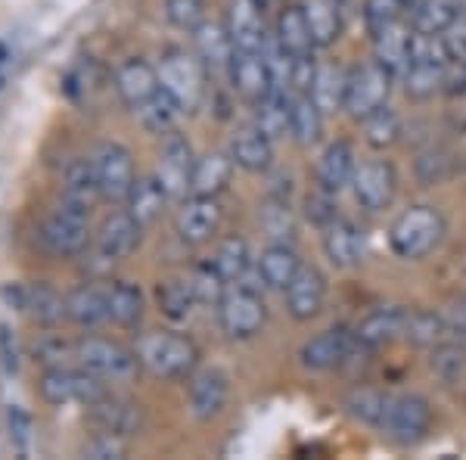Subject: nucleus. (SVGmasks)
<instances>
[{"label":"nucleus","mask_w":466,"mask_h":460,"mask_svg":"<svg viewBox=\"0 0 466 460\" xmlns=\"http://www.w3.org/2000/svg\"><path fill=\"white\" fill-rule=\"evenodd\" d=\"M187 281H190L193 292H197L199 305H218V302L224 299V292H228V281H224V277L212 268V261L193 268V274L187 277Z\"/></svg>","instance_id":"49530a36"},{"label":"nucleus","mask_w":466,"mask_h":460,"mask_svg":"<svg viewBox=\"0 0 466 460\" xmlns=\"http://www.w3.org/2000/svg\"><path fill=\"white\" fill-rule=\"evenodd\" d=\"M461 13V0H426L410 16V22L420 35H441Z\"/></svg>","instance_id":"37998d69"},{"label":"nucleus","mask_w":466,"mask_h":460,"mask_svg":"<svg viewBox=\"0 0 466 460\" xmlns=\"http://www.w3.org/2000/svg\"><path fill=\"white\" fill-rule=\"evenodd\" d=\"M193 47H197V56L206 63L208 72H230V63L237 56V44H233L224 22H202L193 32Z\"/></svg>","instance_id":"5701e85b"},{"label":"nucleus","mask_w":466,"mask_h":460,"mask_svg":"<svg viewBox=\"0 0 466 460\" xmlns=\"http://www.w3.org/2000/svg\"><path fill=\"white\" fill-rule=\"evenodd\" d=\"M156 72H159L162 90H168L184 112H197L206 103L208 69L197 56V50L193 54H187V50H168L162 56V63L156 66Z\"/></svg>","instance_id":"7ed1b4c3"},{"label":"nucleus","mask_w":466,"mask_h":460,"mask_svg":"<svg viewBox=\"0 0 466 460\" xmlns=\"http://www.w3.org/2000/svg\"><path fill=\"white\" fill-rule=\"evenodd\" d=\"M22 312H25L28 318H35L37 323H44V327H54V323L66 318V299L56 296L47 283H28L25 308H22Z\"/></svg>","instance_id":"ea45409f"},{"label":"nucleus","mask_w":466,"mask_h":460,"mask_svg":"<svg viewBox=\"0 0 466 460\" xmlns=\"http://www.w3.org/2000/svg\"><path fill=\"white\" fill-rule=\"evenodd\" d=\"M466 367V352L461 345H445L439 342L435 345V354H432V371L441 376V380H457Z\"/></svg>","instance_id":"603ef678"},{"label":"nucleus","mask_w":466,"mask_h":460,"mask_svg":"<svg viewBox=\"0 0 466 460\" xmlns=\"http://www.w3.org/2000/svg\"><path fill=\"white\" fill-rule=\"evenodd\" d=\"M25 286L28 283H4L0 286V302L13 312H22L25 308Z\"/></svg>","instance_id":"052dcab7"},{"label":"nucleus","mask_w":466,"mask_h":460,"mask_svg":"<svg viewBox=\"0 0 466 460\" xmlns=\"http://www.w3.org/2000/svg\"><path fill=\"white\" fill-rule=\"evenodd\" d=\"M274 41L280 44L283 50L292 56V59H308L314 56V37H311V28H308L305 22V13L302 6H283L280 13H277V28H274Z\"/></svg>","instance_id":"a878e982"},{"label":"nucleus","mask_w":466,"mask_h":460,"mask_svg":"<svg viewBox=\"0 0 466 460\" xmlns=\"http://www.w3.org/2000/svg\"><path fill=\"white\" fill-rule=\"evenodd\" d=\"M408 314H410L408 308H377V312H370L355 330L358 345H364V349H380V345H389V342H395V339H404Z\"/></svg>","instance_id":"b1692460"},{"label":"nucleus","mask_w":466,"mask_h":460,"mask_svg":"<svg viewBox=\"0 0 466 460\" xmlns=\"http://www.w3.org/2000/svg\"><path fill=\"white\" fill-rule=\"evenodd\" d=\"M333 196L336 193H327V190H320L318 187V193H311L308 196V218H311L314 224L323 230V228H329V224L336 221V202H333Z\"/></svg>","instance_id":"864d4df0"},{"label":"nucleus","mask_w":466,"mask_h":460,"mask_svg":"<svg viewBox=\"0 0 466 460\" xmlns=\"http://www.w3.org/2000/svg\"><path fill=\"white\" fill-rule=\"evenodd\" d=\"M75 358L85 371L96 373L100 380L106 383H125L131 380L134 371H137V354L131 349L118 342H109V339H100V336H90V339H81L78 349H75Z\"/></svg>","instance_id":"6e6552de"},{"label":"nucleus","mask_w":466,"mask_h":460,"mask_svg":"<svg viewBox=\"0 0 466 460\" xmlns=\"http://www.w3.org/2000/svg\"><path fill=\"white\" fill-rule=\"evenodd\" d=\"M441 44H445L451 63L466 59V13H461V16H457L445 32H441Z\"/></svg>","instance_id":"5fc2aeb1"},{"label":"nucleus","mask_w":466,"mask_h":460,"mask_svg":"<svg viewBox=\"0 0 466 460\" xmlns=\"http://www.w3.org/2000/svg\"><path fill=\"white\" fill-rule=\"evenodd\" d=\"M457 330L466 333V302H463V305H457Z\"/></svg>","instance_id":"e2e57ef3"},{"label":"nucleus","mask_w":466,"mask_h":460,"mask_svg":"<svg viewBox=\"0 0 466 460\" xmlns=\"http://www.w3.org/2000/svg\"><path fill=\"white\" fill-rule=\"evenodd\" d=\"M66 318L85 330H94L100 323L109 321V302L106 290H96V286H78L75 292L66 296Z\"/></svg>","instance_id":"7c9ffc66"},{"label":"nucleus","mask_w":466,"mask_h":460,"mask_svg":"<svg viewBox=\"0 0 466 460\" xmlns=\"http://www.w3.org/2000/svg\"><path fill=\"white\" fill-rule=\"evenodd\" d=\"M389 404H392V395H386V392H380V389H355L345 398V411L373 429L382 426V420H386V414H389Z\"/></svg>","instance_id":"79ce46f5"},{"label":"nucleus","mask_w":466,"mask_h":460,"mask_svg":"<svg viewBox=\"0 0 466 460\" xmlns=\"http://www.w3.org/2000/svg\"><path fill=\"white\" fill-rule=\"evenodd\" d=\"M106 302H109V321H116L118 327H137L140 318H144V292H140V286L116 281L106 290Z\"/></svg>","instance_id":"4c0bfd02"},{"label":"nucleus","mask_w":466,"mask_h":460,"mask_svg":"<svg viewBox=\"0 0 466 460\" xmlns=\"http://www.w3.org/2000/svg\"><path fill=\"white\" fill-rule=\"evenodd\" d=\"M230 159L237 169L249 171V175H261L274 162V140L265 138L255 125L243 128L230 140Z\"/></svg>","instance_id":"393cba45"},{"label":"nucleus","mask_w":466,"mask_h":460,"mask_svg":"<svg viewBox=\"0 0 466 460\" xmlns=\"http://www.w3.org/2000/svg\"><path fill=\"white\" fill-rule=\"evenodd\" d=\"M140 233H144V224H137L127 212L109 215L106 221H103L100 233H96V259H100L103 265L127 259V255L140 246Z\"/></svg>","instance_id":"dca6fc26"},{"label":"nucleus","mask_w":466,"mask_h":460,"mask_svg":"<svg viewBox=\"0 0 466 460\" xmlns=\"http://www.w3.org/2000/svg\"><path fill=\"white\" fill-rule=\"evenodd\" d=\"M323 255H327L329 265L339 271L358 268L360 259H364V237L351 221L336 218L329 228H323Z\"/></svg>","instance_id":"4be33fe9"},{"label":"nucleus","mask_w":466,"mask_h":460,"mask_svg":"<svg viewBox=\"0 0 466 460\" xmlns=\"http://www.w3.org/2000/svg\"><path fill=\"white\" fill-rule=\"evenodd\" d=\"M364 131H367V143H370L373 149H389L401 140L404 125H401V116L386 103V107L373 112L370 118H364Z\"/></svg>","instance_id":"c03bdc74"},{"label":"nucleus","mask_w":466,"mask_h":460,"mask_svg":"<svg viewBox=\"0 0 466 460\" xmlns=\"http://www.w3.org/2000/svg\"><path fill=\"white\" fill-rule=\"evenodd\" d=\"M432 426V407L423 395H392L380 433L398 445H417Z\"/></svg>","instance_id":"1a4fd4ad"},{"label":"nucleus","mask_w":466,"mask_h":460,"mask_svg":"<svg viewBox=\"0 0 466 460\" xmlns=\"http://www.w3.org/2000/svg\"><path fill=\"white\" fill-rule=\"evenodd\" d=\"M112 85H116V94L122 97L127 109H140L162 87L159 72L147 59H127V63H122L116 75H112Z\"/></svg>","instance_id":"6ab92c4d"},{"label":"nucleus","mask_w":466,"mask_h":460,"mask_svg":"<svg viewBox=\"0 0 466 460\" xmlns=\"http://www.w3.org/2000/svg\"><path fill=\"white\" fill-rule=\"evenodd\" d=\"M193 165H197V159H193L190 143L180 138L177 131L165 134L159 149V165H156V180L165 187L168 199H187L193 180Z\"/></svg>","instance_id":"9d476101"},{"label":"nucleus","mask_w":466,"mask_h":460,"mask_svg":"<svg viewBox=\"0 0 466 460\" xmlns=\"http://www.w3.org/2000/svg\"><path fill=\"white\" fill-rule=\"evenodd\" d=\"M413 44H417V28H413V22L401 19L395 26L382 28L380 35H373V59L386 66L395 78H401L413 59Z\"/></svg>","instance_id":"f3484780"},{"label":"nucleus","mask_w":466,"mask_h":460,"mask_svg":"<svg viewBox=\"0 0 466 460\" xmlns=\"http://www.w3.org/2000/svg\"><path fill=\"white\" fill-rule=\"evenodd\" d=\"M6 435H10V445L16 451L25 455L28 448H32V435H35V424L32 417H28L25 407L19 404H10L6 407Z\"/></svg>","instance_id":"8fccbe9b"},{"label":"nucleus","mask_w":466,"mask_h":460,"mask_svg":"<svg viewBox=\"0 0 466 460\" xmlns=\"http://www.w3.org/2000/svg\"><path fill=\"white\" fill-rule=\"evenodd\" d=\"M187 404H190V414L197 420H212L224 411L228 404V376L215 367L199 373H190V389H187Z\"/></svg>","instance_id":"aec40b11"},{"label":"nucleus","mask_w":466,"mask_h":460,"mask_svg":"<svg viewBox=\"0 0 466 460\" xmlns=\"http://www.w3.org/2000/svg\"><path fill=\"white\" fill-rule=\"evenodd\" d=\"M63 358H66V342L63 339H41V342L35 345V361H41V364H47V367H59L63 364Z\"/></svg>","instance_id":"13d9d810"},{"label":"nucleus","mask_w":466,"mask_h":460,"mask_svg":"<svg viewBox=\"0 0 466 460\" xmlns=\"http://www.w3.org/2000/svg\"><path fill=\"white\" fill-rule=\"evenodd\" d=\"M408 16L404 0H364V26L370 35H380L382 28L395 26Z\"/></svg>","instance_id":"de8ad7c7"},{"label":"nucleus","mask_w":466,"mask_h":460,"mask_svg":"<svg viewBox=\"0 0 466 460\" xmlns=\"http://www.w3.org/2000/svg\"><path fill=\"white\" fill-rule=\"evenodd\" d=\"M85 455L94 457V460H118V457H125V442H122V435L100 433L85 448Z\"/></svg>","instance_id":"6e6d98bb"},{"label":"nucleus","mask_w":466,"mask_h":460,"mask_svg":"<svg viewBox=\"0 0 466 460\" xmlns=\"http://www.w3.org/2000/svg\"><path fill=\"white\" fill-rule=\"evenodd\" d=\"M156 302H159V312L165 318L175 323L187 321L193 314V308L199 305L190 281H162L159 290H156Z\"/></svg>","instance_id":"a19ab883"},{"label":"nucleus","mask_w":466,"mask_h":460,"mask_svg":"<svg viewBox=\"0 0 466 460\" xmlns=\"http://www.w3.org/2000/svg\"><path fill=\"white\" fill-rule=\"evenodd\" d=\"M351 190L360 209L367 212H382L392 206L398 193V171L386 159H367L358 165L355 178H351Z\"/></svg>","instance_id":"9b49d317"},{"label":"nucleus","mask_w":466,"mask_h":460,"mask_svg":"<svg viewBox=\"0 0 466 460\" xmlns=\"http://www.w3.org/2000/svg\"><path fill=\"white\" fill-rule=\"evenodd\" d=\"M283 296H287V312L292 314V321L305 323L318 318L327 305V277L314 265H302L292 283L283 290Z\"/></svg>","instance_id":"4468645a"},{"label":"nucleus","mask_w":466,"mask_h":460,"mask_svg":"<svg viewBox=\"0 0 466 460\" xmlns=\"http://www.w3.org/2000/svg\"><path fill=\"white\" fill-rule=\"evenodd\" d=\"M100 180H96V171H94V162L87 159H75L69 162L63 175V202L69 206H78V209H94V202L100 199Z\"/></svg>","instance_id":"2f4dec72"},{"label":"nucleus","mask_w":466,"mask_h":460,"mask_svg":"<svg viewBox=\"0 0 466 460\" xmlns=\"http://www.w3.org/2000/svg\"><path fill=\"white\" fill-rule=\"evenodd\" d=\"M392 81L395 75L380 66L377 59L358 66V69L349 72V90H345V112H349L355 122H364L373 112L382 109L389 103V94H392Z\"/></svg>","instance_id":"20e7f679"},{"label":"nucleus","mask_w":466,"mask_h":460,"mask_svg":"<svg viewBox=\"0 0 466 460\" xmlns=\"http://www.w3.org/2000/svg\"><path fill=\"white\" fill-rule=\"evenodd\" d=\"M255 128H258L265 138L280 140L289 134V94L287 90H270L265 100L255 103Z\"/></svg>","instance_id":"e433bc0d"},{"label":"nucleus","mask_w":466,"mask_h":460,"mask_svg":"<svg viewBox=\"0 0 466 460\" xmlns=\"http://www.w3.org/2000/svg\"><path fill=\"white\" fill-rule=\"evenodd\" d=\"M448 333V323L441 314L435 312H410L408 314V330L404 339L413 345H439Z\"/></svg>","instance_id":"a18cd8bd"},{"label":"nucleus","mask_w":466,"mask_h":460,"mask_svg":"<svg viewBox=\"0 0 466 460\" xmlns=\"http://www.w3.org/2000/svg\"><path fill=\"white\" fill-rule=\"evenodd\" d=\"M358 171V159H355V147L349 140H333L318 159V187L327 193H342L345 187H351V178Z\"/></svg>","instance_id":"412c9836"},{"label":"nucleus","mask_w":466,"mask_h":460,"mask_svg":"<svg viewBox=\"0 0 466 460\" xmlns=\"http://www.w3.org/2000/svg\"><path fill=\"white\" fill-rule=\"evenodd\" d=\"M445 90L448 97H466V59H457L445 69Z\"/></svg>","instance_id":"bf43d9fd"},{"label":"nucleus","mask_w":466,"mask_h":460,"mask_svg":"<svg viewBox=\"0 0 466 460\" xmlns=\"http://www.w3.org/2000/svg\"><path fill=\"white\" fill-rule=\"evenodd\" d=\"M224 26L237 44V50H265L268 28H265V10L258 0H230Z\"/></svg>","instance_id":"2eb2a0df"},{"label":"nucleus","mask_w":466,"mask_h":460,"mask_svg":"<svg viewBox=\"0 0 466 460\" xmlns=\"http://www.w3.org/2000/svg\"><path fill=\"white\" fill-rule=\"evenodd\" d=\"M140 116V125L147 128L149 134H159V138H165V134L177 131V122L180 116H184V109H180V103L175 100V97L168 94V90H156L153 97L144 103L140 109H134Z\"/></svg>","instance_id":"c9c22d12"},{"label":"nucleus","mask_w":466,"mask_h":460,"mask_svg":"<svg viewBox=\"0 0 466 460\" xmlns=\"http://www.w3.org/2000/svg\"><path fill=\"white\" fill-rule=\"evenodd\" d=\"M445 237V218L435 206H410L395 218L389 230V246L398 259L420 261L435 252Z\"/></svg>","instance_id":"f03ea898"},{"label":"nucleus","mask_w":466,"mask_h":460,"mask_svg":"<svg viewBox=\"0 0 466 460\" xmlns=\"http://www.w3.org/2000/svg\"><path fill=\"white\" fill-rule=\"evenodd\" d=\"M233 159L230 153H208L197 159L193 165V180H190V193L197 196H218L233 178Z\"/></svg>","instance_id":"72a5a7b5"},{"label":"nucleus","mask_w":466,"mask_h":460,"mask_svg":"<svg viewBox=\"0 0 466 460\" xmlns=\"http://www.w3.org/2000/svg\"><path fill=\"white\" fill-rule=\"evenodd\" d=\"M345 90H349V72L336 63H323L314 72L311 90L308 94L314 97V103L323 112H339L345 107Z\"/></svg>","instance_id":"f704fd0d"},{"label":"nucleus","mask_w":466,"mask_h":460,"mask_svg":"<svg viewBox=\"0 0 466 460\" xmlns=\"http://www.w3.org/2000/svg\"><path fill=\"white\" fill-rule=\"evenodd\" d=\"M299 268H302V261H299L296 249L287 243H270L258 255V277L268 290H287L292 277L299 274Z\"/></svg>","instance_id":"c85d7f7f"},{"label":"nucleus","mask_w":466,"mask_h":460,"mask_svg":"<svg viewBox=\"0 0 466 460\" xmlns=\"http://www.w3.org/2000/svg\"><path fill=\"white\" fill-rule=\"evenodd\" d=\"M258 6L261 10H283V6H287V0H258Z\"/></svg>","instance_id":"680f3d73"},{"label":"nucleus","mask_w":466,"mask_h":460,"mask_svg":"<svg viewBox=\"0 0 466 460\" xmlns=\"http://www.w3.org/2000/svg\"><path fill=\"white\" fill-rule=\"evenodd\" d=\"M228 75H230L233 90H237L246 103H252V107L258 100H265L270 90H277L274 72H270V66H268L265 50H237Z\"/></svg>","instance_id":"ddd939ff"},{"label":"nucleus","mask_w":466,"mask_h":460,"mask_svg":"<svg viewBox=\"0 0 466 460\" xmlns=\"http://www.w3.org/2000/svg\"><path fill=\"white\" fill-rule=\"evenodd\" d=\"M323 112L311 94H289V138L299 147H314L323 134Z\"/></svg>","instance_id":"bb28decb"},{"label":"nucleus","mask_w":466,"mask_h":460,"mask_svg":"<svg viewBox=\"0 0 466 460\" xmlns=\"http://www.w3.org/2000/svg\"><path fill=\"white\" fill-rule=\"evenodd\" d=\"M90 411H94V420L100 424L103 433L127 439V435H134L140 429V404L112 398L109 392L96 404H90Z\"/></svg>","instance_id":"c756f323"},{"label":"nucleus","mask_w":466,"mask_h":460,"mask_svg":"<svg viewBox=\"0 0 466 460\" xmlns=\"http://www.w3.org/2000/svg\"><path fill=\"white\" fill-rule=\"evenodd\" d=\"M305 22L318 47H333L342 35V10L339 0H299Z\"/></svg>","instance_id":"cd10ccee"},{"label":"nucleus","mask_w":466,"mask_h":460,"mask_svg":"<svg viewBox=\"0 0 466 460\" xmlns=\"http://www.w3.org/2000/svg\"><path fill=\"white\" fill-rule=\"evenodd\" d=\"M140 367L149 371L159 380H184L197 371L199 349L190 336L168 333V330H156V333H144L134 345Z\"/></svg>","instance_id":"f257e3e1"},{"label":"nucleus","mask_w":466,"mask_h":460,"mask_svg":"<svg viewBox=\"0 0 466 460\" xmlns=\"http://www.w3.org/2000/svg\"><path fill=\"white\" fill-rule=\"evenodd\" d=\"M87 209L69 206V202H59V209L37 230V240L56 259H72V255L85 252L90 228H87Z\"/></svg>","instance_id":"39448f33"},{"label":"nucleus","mask_w":466,"mask_h":460,"mask_svg":"<svg viewBox=\"0 0 466 460\" xmlns=\"http://www.w3.org/2000/svg\"><path fill=\"white\" fill-rule=\"evenodd\" d=\"M0 63H6V47L0 44Z\"/></svg>","instance_id":"0e129e2a"},{"label":"nucleus","mask_w":466,"mask_h":460,"mask_svg":"<svg viewBox=\"0 0 466 460\" xmlns=\"http://www.w3.org/2000/svg\"><path fill=\"white\" fill-rule=\"evenodd\" d=\"M218 321L230 339H252L261 333L268 321V308L261 296L249 286H233L218 302Z\"/></svg>","instance_id":"423d86ee"},{"label":"nucleus","mask_w":466,"mask_h":460,"mask_svg":"<svg viewBox=\"0 0 466 460\" xmlns=\"http://www.w3.org/2000/svg\"><path fill=\"white\" fill-rule=\"evenodd\" d=\"M165 202H168V193L165 187L159 184L156 178H137L127 193L125 206H127V215L134 218L137 224L149 228L153 221H159V215L165 212Z\"/></svg>","instance_id":"473e14b6"},{"label":"nucleus","mask_w":466,"mask_h":460,"mask_svg":"<svg viewBox=\"0 0 466 460\" xmlns=\"http://www.w3.org/2000/svg\"><path fill=\"white\" fill-rule=\"evenodd\" d=\"M454 171V162H451V153L448 149H430L417 159V175L423 184H441L445 178H451Z\"/></svg>","instance_id":"3c124183"},{"label":"nucleus","mask_w":466,"mask_h":460,"mask_svg":"<svg viewBox=\"0 0 466 460\" xmlns=\"http://www.w3.org/2000/svg\"><path fill=\"white\" fill-rule=\"evenodd\" d=\"M221 202H218V196H197L190 193L187 199H180V209L175 215V230L177 237L184 240V243H206V240H212L218 228H221Z\"/></svg>","instance_id":"f8f14e48"},{"label":"nucleus","mask_w":466,"mask_h":460,"mask_svg":"<svg viewBox=\"0 0 466 460\" xmlns=\"http://www.w3.org/2000/svg\"><path fill=\"white\" fill-rule=\"evenodd\" d=\"M19 364H22V352L16 342V333H13L6 323H0V367H4L6 373H19Z\"/></svg>","instance_id":"4d7b16f0"},{"label":"nucleus","mask_w":466,"mask_h":460,"mask_svg":"<svg viewBox=\"0 0 466 460\" xmlns=\"http://www.w3.org/2000/svg\"><path fill=\"white\" fill-rule=\"evenodd\" d=\"M165 19L180 32H197L206 22V0H165Z\"/></svg>","instance_id":"09e8293b"},{"label":"nucleus","mask_w":466,"mask_h":460,"mask_svg":"<svg viewBox=\"0 0 466 460\" xmlns=\"http://www.w3.org/2000/svg\"><path fill=\"white\" fill-rule=\"evenodd\" d=\"M0 87H4V75H0Z\"/></svg>","instance_id":"69168bd1"},{"label":"nucleus","mask_w":466,"mask_h":460,"mask_svg":"<svg viewBox=\"0 0 466 460\" xmlns=\"http://www.w3.org/2000/svg\"><path fill=\"white\" fill-rule=\"evenodd\" d=\"M90 162H94L96 180H100L103 199L125 202L127 193H131V187H134V180H137V175H134L131 149L122 147V143H116V140H103L94 147Z\"/></svg>","instance_id":"0eeeda50"},{"label":"nucleus","mask_w":466,"mask_h":460,"mask_svg":"<svg viewBox=\"0 0 466 460\" xmlns=\"http://www.w3.org/2000/svg\"><path fill=\"white\" fill-rule=\"evenodd\" d=\"M212 268L218 271V274L224 277L228 283H237L239 277L249 271L252 265V255H249V243H246L243 237H228V240H221L215 249V255L212 259Z\"/></svg>","instance_id":"58836bf2"},{"label":"nucleus","mask_w":466,"mask_h":460,"mask_svg":"<svg viewBox=\"0 0 466 460\" xmlns=\"http://www.w3.org/2000/svg\"><path fill=\"white\" fill-rule=\"evenodd\" d=\"M355 342H358L355 333H349L345 327H329L308 339L302 352H299V358H302L308 371H333V367H339L349 358Z\"/></svg>","instance_id":"a211bd4d"}]
</instances>
